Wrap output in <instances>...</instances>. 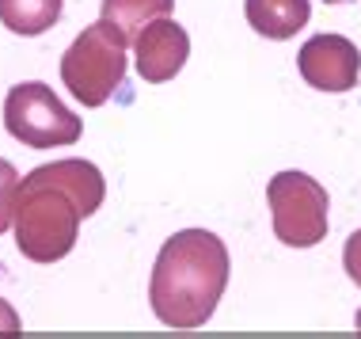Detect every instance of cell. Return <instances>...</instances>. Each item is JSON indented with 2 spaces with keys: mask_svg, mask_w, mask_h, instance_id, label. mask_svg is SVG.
Masks as SVG:
<instances>
[{
  "mask_svg": "<svg viewBox=\"0 0 361 339\" xmlns=\"http://www.w3.org/2000/svg\"><path fill=\"white\" fill-rule=\"evenodd\" d=\"M228 286V251L206 229H183L160 248L149 302L160 324L190 332L202 328Z\"/></svg>",
  "mask_w": 361,
  "mask_h": 339,
  "instance_id": "obj_1",
  "label": "cell"
},
{
  "mask_svg": "<svg viewBox=\"0 0 361 339\" xmlns=\"http://www.w3.org/2000/svg\"><path fill=\"white\" fill-rule=\"evenodd\" d=\"M84 214L76 202L54 187L50 179L27 172L16 187V214H12V232L16 248L35 263H54L65 259L76 244V229H80Z\"/></svg>",
  "mask_w": 361,
  "mask_h": 339,
  "instance_id": "obj_2",
  "label": "cell"
},
{
  "mask_svg": "<svg viewBox=\"0 0 361 339\" xmlns=\"http://www.w3.org/2000/svg\"><path fill=\"white\" fill-rule=\"evenodd\" d=\"M126 46H130V38L111 19L84 27L73 38V46L61 57V81L73 92V100H80L84 107H103L114 88H122Z\"/></svg>",
  "mask_w": 361,
  "mask_h": 339,
  "instance_id": "obj_3",
  "label": "cell"
},
{
  "mask_svg": "<svg viewBox=\"0 0 361 339\" xmlns=\"http://www.w3.org/2000/svg\"><path fill=\"white\" fill-rule=\"evenodd\" d=\"M4 126L16 141H23L27 149H57V145H73L80 138V119L65 107L46 88L42 81H23L8 92L4 100Z\"/></svg>",
  "mask_w": 361,
  "mask_h": 339,
  "instance_id": "obj_4",
  "label": "cell"
},
{
  "mask_svg": "<svg viewBox=\"0 0 361 339\" xmlns=\"http://www.w3.org/2000/svg\"><path fill=\"white\" fill-rule=\"evenodd\" d=\"M267 202L274 232L289 248H312L327 237V191L305 172H281L270 179Z\"/></svg>",
  "mask_w": 361,
  "mask_h": 339,
  "instance_id": "obj_5",
  "label": "cell"
},
{
  "mask_svg": "<svg viewBox=\"0 0 361 339\" xmlns=\"http://www.w3.org/2000/svg\"><path fill=\"white\" fill-rule=\"evenodd\" d=\"M297 69L319 92H350L361 73V54L343 35H316L300 46Z\"/></svg>",
  "mask_w": 361,
  "mask_h": 339,
  "instance_id": "obj_6",
  "label": "cell"
},
{
  "mask_svg": "<svg viewBox=\"0 0 361 339\" xmlns=\"http://www.w3.org/2000/svg\"><path fill=\"white\" fill-rule=\"evenodd\" d=\"M187 54H190V38L175 19L160 16L152 23L141 27V35L133 38V57H137V73L141 81L149 84H164L171 81L175 73L187 65Z\"/></svg>",
  "mask_w": 361,
  "mask_h": 339,
  "instance_id": "obj_7",
  "label": "cell"
},
{
  "mask_svg": "<svg viewBox=\"0 0 361 339\" xmlns=\"http://www.w3.org/2000/svg\"><path fill=\"white\" fill-rule=\"evenodd\" d=\"M35 176H42V179H50L54 187H61L65 195L76 202V210H80L84 218H92L103 202V176H99V168L87 164V160H54V164L35 168Z\"/></svg>",
  "mask_w": 361,
  "mask_h": 339,
  "instance_id": "obj_8",
  "label": "cell"
},
{
  "mask_svg": "<svg viewBox=\"0 0 361 339\" xmlns=\"http://www.w3.org/2000/svg\"><path fill=\"white\" fill-rule=\"evenodd\" d=\"M312 4L308 0H247V23L255 27L262 38H293L308 23Z\"/></svg>",
  "mask_w": 361,
  "mask_h": 339,
  "instance_id": "obj_9",
  "label": "cell"
},
{
  "mask_svg": "<svg viewBox=\"0 0 361 339\" xmlns=\"http://www.w3.org/2000/svg\"><path fill=\"white\" fill-rule=\"evenodd\" d=\"M61 19V0H0V23L12 35H42Z\"/></svg>",
  "mask_w": 361,
  "mask_h": 339,
  "instance_id": "obj_10",
  "label": "cell"
},
{
  "mask_svg": "<svg viewBox=\"0 0 361 339\" xmlns=\"http://www.w3.org/2000/svg\"><path fill=\"white\" fill-rule=\"evenodd\" d=\"M175 0H103V19H111L126 38H137L145 23L171 16Z\"/></svg>",
  "mask_w": 361,
  "mask_h": 339,
  "instance_id": "obj_11",
  "label": "cell"
},
{
  "mask_svg": "<svg viewBox=\"0 0 361 339\" xmlns=\"http://www.w3.org/2000/svg\"><path fill=\"white\" fill-rule=\"evenodd\" d=\"M16 187H19V172L8 160H0V232L12 229L16 214Z\"/></svg>",
  "mask_w": 361,
  "mask_h": 339,
  "instance_id": "obj_12",
  "label": "cell"
},
{
  "mask_svg": "<svg viewBox=\"0 0 361 339\" xmlns=\"http://www.w3.org/2000/svg\"><path fill=\"white\" fill-rule=\"evenodd\" d=\"M16 335H23V328H19V316H16V309L0 297V339H16Z\"/></svg>",
  "mask_w": 361,
  "mask_h": 339,
  "instance_id": "obj_13",
  "label": "cell"
},
{
  "mask_svg": "<svg viewBox=\"0 0 361 339\" xmlns=\"http://www.w3.org/2000/svg\"><path fill=\"white\" fill-rule=\"evenodd\" d=\"M346 270H350V278L361 286V232H354L350 244H346Z\"/></svg>",
  "mask_w": 361,
  "mask_h": 339,
  "instance_id": "obj_14",
  "label": "cell"
},
{
  "mask_svg": "<svg viewBox=\"0 0 361 339\" xmlns=\"http://www.w3.org/2000/svg\"><path fill=\"white\" fill-rule=\"evenodd\" d=\"M327 4H350V0H327Z\"/></svg>",
  "mask_w": 361,
  "mask_h": 339,
  "instance_id": "obj_15",
  "label": "cell"
},
{
  "mask_svg": "<svg viewBox=\"0 0 361 339\" xmlns=\"http://www.w3.org/2000/svg\"><path fill=\"white\" fill-rule=\"evenodd\" d=\"M357 332H361V313H357Z\"/></svg>",
  "mask_w": 361,
  "mask_h": 339,
  "instance_id": "obj_16",
  "label": "cell"
}]
</instances>
